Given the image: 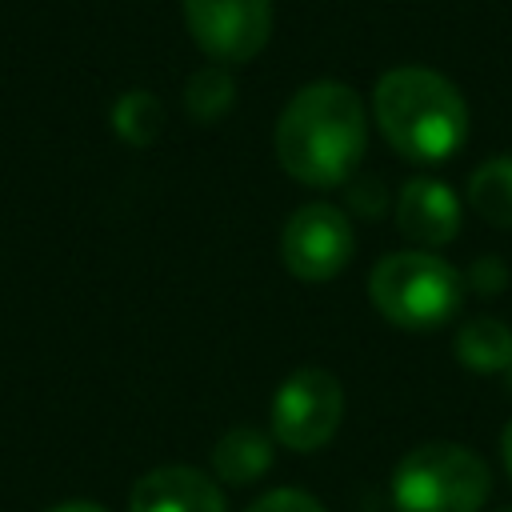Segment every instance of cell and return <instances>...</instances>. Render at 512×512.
I'll return each mask as SVG.
<instances>
[{"label": "cell", "mask_w": 512, "mask_h": 512, "mask_svg": "<svg viewBox=\"0 0 512 512\" xmlns=\"http://www.w3.org/2000/svg\"><path fill=\"white\" fill-rule=\"evenodd\" d=\"M368 144V112L340 80L304 84L276 120V160L308 188L344 184Z\"/></svg>", "instance_id": "cell-1"}, {"label": "cell", "mask_w": 512, "mask_h": 512, "mask_svg": "<svg viewBox=\"0 0 512 512\" xmlns=\"http://www.w3.org/2000/svg\"><path fill=\"white\" fill-rule=\"evenodd\" d=\"M372 116L380 136L408 160L436 164L464 148L468 140V104L460 88L420 64L392 68L376 80Z\"/></svg>", "instance_id": "cell-2"}, {"label": "cell", "mask_w": 512, "mask_h": 512, "mask_svg": "<svg viewBox=\"0 0 512 512\" xmlns=\"http://www.w3.org/2000/svg\"><path fill=\"white\" fill-rule=\"evenodd\" d=\"M368 296L388 324L404 332H432L464 304V276L432 252H392L372 268Z\"/></svg>", "instance_id": "cell-3"}, {"label": "cell", "mask_w": 512, "mask_h": 512, "mask_svg": "<svg viewBox=\"0 0 512 512\" xmlns=\"http://www.w3.org/2000/svg\"><path fill=\"white\" fill-rule=\"evenodd\" d=\"M492 492L488 464L464 444L432 440L412 448L392 472L396 512H480Z\"/></svg>", "instance_id": "cell-4"}, {"label": "cell", "mask_w": 512, "mask_h": 512, "mask_svg": "<svg viewBox=\"0 0 512 512\" xmlns=\"http://www.w3.org/2000/svg\"><path fill=\"white\" fill-rule=\"evenodd\" d=\"M344 420V388L328 368H296L272 400V432L292 452L324 448Z\"/></svg>", "instance_id": "cell-5"}, {"label": "cell", "mask_w": 512, "mask_h": 512, "mask_svg": "<svg viewBox=\"0 0 512 512\" xmlns=\"http://www.w3.org/2000/svg\"><path fill=\"white\" fill-rule=\"evenodd\" d=\"M196 48L220 64H244L272 36V0H184Z\"/></svg>", "instance_id": "cell-6"}, {"label": "cell", "mask_w": 512, "mask_h": 512, "mask_svg": "<svg viewBox=\"0 0 512 512\" xmlns=\"http://www.w3.org/2000/svg\"><path fill=\"white\" fill-rule=\"evenodd\" d=\"M356 244H352V220L332 204H304L288 216L280 236V260L296 280L320 284L348 268Z\"/></svg>", "instance_id": "cell-7"}, {"label": "cell", "mask_w": 512, "mask_h": 512, "mask_svg": "<svg viewBox=\"0 0 512 512\" xmlns=\"http://www.w3.org/2000/svg\"><path fill=\"white\" fill-rule=\"evenodd\" d=\"M396 228L420 248H440V244L456 240V232H460L456 192L432 176H412L396 200Z\"/></svg>", "instance_id": "cell-8"}, {"label": "cell", "mask_w": 512, "mask_h": 512, "mask_svg": "<svg viewBox=\"0 0 512 512\" xmlns=\"http://www.w3.org/2000/svg\"><path fill=\"white\" fill-rule=\"evenodd\" d=\"M128 512H228L220 488L184 464H160L132 484Z\"/></svg>", "instance_id": "cell-9"}, {"label": "cell", "mask_w": 512, "mask_h": 512, "mask_svg": "<svg viewBox=\"0 0 512 512\" xmlns=\"http://www.w3.org/2000/svg\"><path fill=\"white\" fill-rule=\"evenodd\" d=\"M212 468L224 484H252L272 468V440L260 428H232L212 448Z\"/></svg>", "instance_id": "cell-10"}, {"label": "cell", "mask_w": 512, "mask_h": 512, "mask_svg": "<svg viewBox=\"0 0 512 512\" xmlns=\"http://www.w3.org/2000/svg\"><path fill=\"white\" fill-rule=\"evenodd\" d=\"M456 360L468 372H504L512 368V328L492 320V316H476L456 332Z\"/></svg>", "instance_id": "cell-11"}, {"label": "cell", "mask_w": 512, "mask_h": 512, "mask_svg": "<svg viewBox=\"0 0 512 512\" xmlns=\"http://www.w3.org/2000/svg\"><path fill=\"white\" fill-rule=\"evenodd\" d=\"M468 204L496 228H512V156L480 164L468 180Z\"/></svg>", "instance_id": "cell-12"}, {"label": "cell", "mask_w": 512, "mask_h": 512, "mask_svg": "<svg viewBox=\"0 0 512 512\" xmlns=\"http://www.w3.org/2000/svg\"><path fill=\"white\" fill-rule=\"evenodd\" d=\"M112 128H116V136L124 144L148 148L160 136V128H164V108H160V100L152 92H140V88L136 92H124L112 104Z\"/></svg>", "instance_id": "cell-13"}, {"label": "cell", "mask_w": 512, "mask_h": 512, "mask_svg": "<svg viewBox=\"0 0 512 512\" xmlns=\"http://www.w3.org/2000/svg\"><path fill=\"white\" fill-rule=\"evenodd\" d=\"M236 104V84H232V76L224 72V68H200L192 80H188V88H184V108H188V116H196V120H220L228 108Z\"/></svg>", "instance_id": "cell-14"}, {"label": "cell", "mask_w": 512, "mask_h": 512, "mask_svg": "<svg viewBox=\"0 0 512 512\" xmlns=\"http://www.w3.org/2000/svg\"><path fill=\"white\" fill-rule=\"evenodd\" d=\"M248 512H324V508L304 488H276V492H264L256 504H248Z\"/></svg>", "instance_id": "cell-15"}, {"label": "cell", "mask_w": 512, "mask_h": 512, "mask_svg": "<svg viewBox=\"0 0 512 512\" xmlns=\"http://www.w3.org/2000/svg\"><path fill=\"white\" fill-rule=\"evenodd\" d=\"M384 200H388V192H384L376 180H360V184H352V208H360L364 216H376V212L384 208Z\"/></svg>", "instance_id": "cell-16"}, {"label": "cell", "mask_w": 512, "mask_h": 512, "mask_svg": "<svg viewBox=\"0 0 512 512\" xmlns=\"http://www.w3.org/2000/svg\"><path fill=\"white\" fill-rule=\"evenodd\" d=\"M472 284L484 288V292L504 288V264H500V260H476V264H472Z\"/></svg>", "instance_id": "cell-17"}, {"label": "cell", "mask_w": 512, "mask_h": 512, "mask_svg": "<svg viewBox=\"0 0 512 512\" xmlns=\"http://www.w3.org/2000/svg\"><path fill=\"white\" fill-rule=\"evenodd\" d=\"M48 512H108V508H100V504H92V500H68V504H56V508H48Z\"/></svg>", "instance_id": "cell-18"}, {"label": "cell", "mask_w": 512, "mask_h": 512, "mask_svg": "<svg viewBox=\"0 0 512 512\" xmlns=\"http://www.w3.org/2000/svg\"><path fill=\"white\" fill-rule=\"evenodd\" d=\"M500 452H504V464H508V476H512V420L504 424V436H500Z\"/></svg>", "instance_id": "cell-19"}, {"label": "cell", "mask_w": 512, "mask_h": 512, "mask_svg": "<svg viewBox=\"0 0 512 512\" xmlns=\"http://www.w3.org/2000/svg\"><path fill=\"white\" fill-rule=\"evenodd\" d=\"M496 512H512V508H496Z\"/></svg>", "instance_id": "cell-20"}, {"label": "cell", "mask_w": 512, "mask_h": 512, "mask_svg": "<svg viewBox=\"0 0 512 512\" xmlns=\"http://www.w3.org/2000/svg\"><path fill=\"white\" fill-rule=\"evenodd\" d=\"M508 384H512V368H508Z\"/></svg>", "instance_id": "cell-21"}]
</instances>
